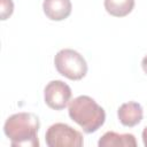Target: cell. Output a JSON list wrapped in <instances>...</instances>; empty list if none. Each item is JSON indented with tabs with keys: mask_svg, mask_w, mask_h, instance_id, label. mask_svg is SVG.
Here are the masks:
<instances>
[{
	"mask_svg": "<svg viewBox=\"0 0 147 147\" xmlns=\"http://www.w3.org/2000/svg\"><path fill=\"white\" fill-rule=\"evenodd\" d=\"M39 117L33 113L21 111L9 116L3 125V132L13 147H38Z\"/></svg>",
	"mask_w": 147,
	"mask_h": 147,
	"instance_id": "6da1fadb",
	"label": "cell"
},
{
	"mask_svg": "<svg viewBox=\"0 0 147 147\" xmlns=\"http://www.w3.org/2000/svg\"><path fill=\"white\" fill-rule=\"evenodd\" d=\"M68 114L85 133L98 131L106 121L105 109L88 95H79L71 100L68 106Z\"/></svg>",
	"mask_w": 147,
	"mask_h": 147,
	"instance_id": "7a4b0ae2",
	"label": "cell"
},
{
	"mask_svg": "<svg viewBox=\"0 0 147 147\" xmlns=\"http://www.w3.org/2000/svg\"><path fill=\"white\" fill-rule=\"evenodd\" d=\"M54 65L61 76L70 80H80L87 74V63L84 56L71 48L59 51L54 56Z\"/></svg>",
	"mask_w": 147,
	"mask_h": 147,
	"instance_id": "3957f363",
	"label": "cell"
},
{
	"mask_svg": "<svg viewBox=\"0 0 147 147\" xmlns=\"http://www.w3.org/2000/svg\"><path fill=\"white\" fill-rule=\"evenodd\" d=\"M45 141L48 147H82L83 134L65 123L52 124L46 133Z\"/></svg>",
	"mask_w": 147,
	"mask_h": 147,
	"instance_id": "277c9868",
	"label": "cell"
},
{
	"mask_svg": "<svg viewBox=\"0 0 147 147\" xmlns=\"http://www.w3.org/2000/svg\"><path fill=\"white\" fill-rule=\"evenodd\" d=\"M72 92L70 86L62 80H51L44 88L45 103L54 110L64 109L71 99Z\"/></svg>",
	"mask_w": 147,
	"mask_h": 147,
	"instance_id": "5b68a950",
	"label": "cell"
},
{
	"mask_svg": "<svg viewBox=\"0 0 147 147\" xmlns=\"http://www.w3.org/2000/svg\"><path fill=\"white\" fill-rule=\"evenodd\" d=\"M117 117L122 125L133 127L142 121L144 109L140 103L129 101L119 106V108L117 109Z\"/></svg>",
	"mask_w": 147,
	"mask_h": 147,
	"instance_id": "8992f818",
	"label": "cell"
},
{
	"mask_svg": "<svg viewBox=\"0 0 147 147\" xmlns=\"http://www.w3.org/2000/svg\"><path fill=\"white\" fill-rule=\"evenodd\" d=\"M42 10L51 21H63L70 16L72 5L70 0H44Z\"/></svg>",
	"mask_w": 147,
	"mask_h": 147,
	"instance_id": "52a82bcc",
	"label": "cell"
},
{
	"mask_svg": "<svg viewBox=\"0 0 147 147\" xmlns=\"http://www.w3.org/2000/svg\"><path fill=\"white\" fill-rule=\"evenodd\" d=\"M99 147H136V137L131 133H117L114 131L106 132L98 141Z\"/></svg>",
	"mask_w": 147,
	"mask_h": 147,
	"instance_id": "ba28073f",
	"label": "cell"
},
{
	"mask_svg": "<svg viewBox=\"0 0 147 147\" xmlns=\"http://www.w3.org/2000/svg\"><path fill=\"white\" fill-rule=\"evenodd\" d=\"M106 11L115 17H124L134 8V0H105Z\"/></svg>",
	"mask_w": 147,
	"mask_h": 147,
	"instance_id": "9c48e42d",
	"label": "cell"
},
{
	"mask_svg": "<svg viewBox=\"0 0 147 147\" xmlns=\"http://www.w3.org/2000/svg\"><path fill=\"white\" fill-rule=\"evenodd\" d=\"M1 2V20L5 21L9 16H11L14 11V2L13 0H0Z\"/></svg>",
	"mask_w": 147,
	"mask_h": 147,
	"instance_id": "30bf717a",
	"label": "cell"
},
{
	"mask_svg": "<svg viewBox=\"0 0 147 147\" xmlns=\"http://www.w3.org/2000/svg\"><path fill=\"white\" fill-rule=\"evenodd\" d=\"M141 68H142L144 72L147 75V55H145L144 59L141 60Z\"/></svg>",
	"mask_w": 147,
	"mask_h": 147,
	"instance_id": "8fae6325",
	"label": "cell"
},
{
	"mask_svg": "<svg viewBox=\"0 0 147 147\" xmlns=\"http://www.w3.org/2000/svg\"><path fill=\"white\" fill-rule=\"evenodd\" d=\"M142 142L145 147H147V125L144 127V131H142Z\"/></svg>",
	"mask_w": 147,
	"mask_h": 147,
	"instance_id": "7c38bea8",
	"label": "cell"
}]
</instances>
